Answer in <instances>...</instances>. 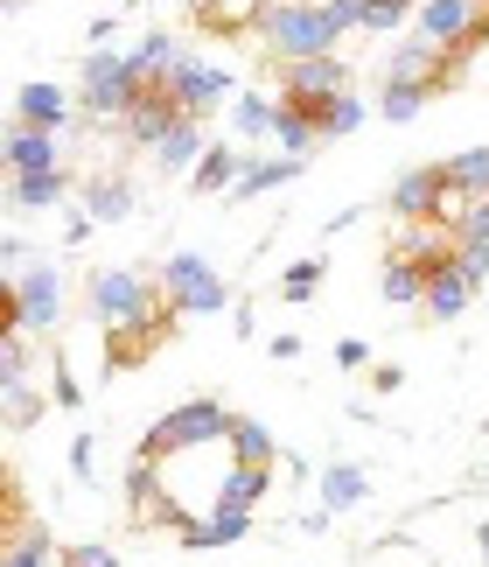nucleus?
<instances>
[{"mask_svg": "<svg viewBox=\"0 0 489 567\" xmlns=\"http://www.w3.org/2000/svg\"><path fill=\"white\" fill-rule=\"evenodd\" d=\"M350 29H364V0H280V8H266L259 42L280 63H301V56H336Z\"/></svg>", "mask_w": 489, "mask_h": 567, "instance_id": "1", "label": "nucleus"}, {"mask_svg": "<svg viewBox=\"0 0 489 567\" xmlns=\"http://www.w3.org/2000/svg\"><path fill=\"white\" fill-rule=\"evenodd\" d=\"M231 427H238V413L225 400H183L175 413H162L147 434H141V463H175V455H196V449H217V442H231Z\"/></svg>", "mask_w": 489, "mask_h": 567, "instance_id": "2", "label": "nucleus"}, {"mask_svg": "<svg viewBox=\"0 0 489 567\" xmlns=\"http://www.w3.org/2000/svg\"><path fill=\"white\" fill-rule=\"evenodd\" d=\"M141 99H147V84H141L126 50H92L77 63V113L84 120H119L126 126L141 113Z\"/></svg>", "mask_w": 489, "mask_h": 567, "instance_id": "3", "label": "nucleus"}, {"mask_svg": "<svg viewBox=\"0 0 489 567\" xmlns=\"http://www.w3.org/2000/svg\"><path fill=\"white\" fill-rule=\"evenodd\" d=\"M154 288H162V301L175 316H225V309H238L231 280L217 274L204 252H168L162 267H154Z\"/></svg>", "mask_w": 489, "mask_h": 567, "instance_id": "4", "label": "nucleus"}, {"mask_svg": "<svg viewBox=\"0 0 489 567\" xmlns=\"http://www.w3.org/2000/svg\"><path fill=\"white\" fill-rule=\"evenodd\" d=\"M0 309H8L0 330H56V322H63V274H56V259H35L21 280H0Z\"/></svg>", "mask_w": 489, "mask_h": 567, "instance_id": "5", "label": "nucleus"}, {"mask_svg": "<svg viewBox=\"0 0 489 567\" xmlns=\"http://www.w3.org/2000/svg\"><path fill=\"white\" fill-rule=\"evenodd\" d=\"M84 301H92V316L105 330H126V322H147L162 309V288H154L147 274H133V267H98L84 280Z\"/></svg>", "mask_w": 489, "mask_h": 567, "instance_id": "6", "label": "nucleus"}, {"mask_svg": "<svg viewBox=\"0 0 489 567\" xmlns=\"http://www.w3.org/2000/svg\"><path fill=\"white\" fill-rule=\"evenodd\" d=\"M168 99L183 105L189 120H210L217 105H238V78L225 63H204V56H183V71L168 78Z\"/></svg>", "mask_w": 489, "mask_h": 567, "instance_id": "7", "label": "nucleus"}, {"mask_svg": "<svg viewBox=\"0 0 489 567\" xmlns=\"http://www.w3.org/2000/svg\"><path fill=\"white\" fill-rule=\"evenodd\" d=\"M385 210L398 217V225H440V217H448V176H440V162L406 168V176L392 183Z\"/></svg>", "mask_w": 489, "mask_h": 567, "instance_id": "8", "label": "nucleus"}, {"mask_svg": "<svg viewBox=\"0 0 489 567\" xmlns=\"http://www.w3.org/2000/svg\"><path fill=\"white\" fill-rule=\"evenodd\" d=\"M8 113H14V126H35V134H71V126H77V113H71V92H63V84H50V78L21 84Z\"/></svg>", "mask_w": 489, "mask_h": 567, "instance_id": "9", "label": "nucleus"}, {"mask_svg": "<svg viewBox=\"0 0 489 567\" xmlns=\"http://www.w3.org/2000/svg\"><path fill=\"white\" fill-rule=\"evenodd\" d=\"M482 14H489V0H419V29L413 35H427L434 50H461Z\"/></svg>", "mask_w": 489, "mask_h": 567, "instance_id": "10", "label": "nucleus"}, {"mask_svg": "<svg viewBox=\"0 0 489 567\" xmlns=\"http://www.w3.org/2000/svg\"><path fill=\"white\" fill-rule=\"evenodd\" d=\"M336 92H350V63L343 56L280 63V99H336Z\"/></svg>", "mask_w": 489, "mask_h": 567, "instance_id": "11", "label": "nucleus"}, {"mask_svg": "<svg viewBox=\"0 0 489 567\" xmlns=\"http://www.w3.org/2000/svg\"><path fill=\"white\" fill-rule=\"evenodd\" d=\"M259 21H266V0H189V29H204L217 42L259 35Z\"/></svg>", "mask_w": 489, "mask_h": 567, "instance_id": "12", "label": "nucleus"}, {"mask_svg": "<svg viewBox=\"0 0 489 567\" xmlns=\"http://www.w3.org/2000/svg\"><path fill=\"white\" fill-rule=\"evenodd\" d=\"M0 162H8V176H50V168H63V134L8 126V141H0Z\"/></svg>", "mask_w": 489, "mask_h": 567, "instance_id": "13", "label": "nucleus"}, {"mask_svg": "<svg viewBox=\"0 0 489 567\" xmlns=\"http://www.w3.org/2000/svg\"><path fill=\"white\" fill-rule=\"evenodd\" d=\"M419 309H427V322H461L476 309V280L455 267V259H440V267H427V301H419Z\"/></svg>", "mask_w": 489, "mask_h": 567, "instance_id": "14", "label": "nucleus"}, {"mask_svg": "<svg viewBox=\"0 0 489 567\" xmlns=\"http://www.w3.org/2000/svg\"><path fill=\"white\" fill-rule=\"evenodd\" d=\"M440 63H448V50H434L427 35H406L385 63H377V84H427V92H434Z\"/></svg>", "mask_w": 489, "mask_h": 567, "instance_id": "15", "label": "nucleus"}, {"mask_svg": "<svg viewBox=\"0 0 489 567\" xmlns=\"http://www.w3.org/2000/svg\"><path fill=\"white\" fill-rule=\"evenodd\" d=\"M210 155V134H204V120H175L168 134H162V147H154V168H162V176H196V162Z\"/></svg>", "mask_w": 489, "mask_h": 567, "instance_id": "16", "label": "nucleus"}, {"mask_svg": "<svg viewBox=\"0 0 489 567\" xmlns=\"http://www.w3.org/2000/svg\"><path fill=\"white\" fill-rule=\"evenodd\" d=\"M287 105H301V113L315 120V134H322V141H350V134H357V126L371 120L357 92H336V99H287Z\"/></svg>", "mask_w": 489, "mask_h": 567, "instance_id": "17", "label": "nucleus"}, {"mask_svg": "<svg viewBox=\"0 0 489 567\" xmlns=\"http://www.w3.org/2000/svg\"><path fill=\"white\" fill-rule=\"evenodd\" d=\"M126 56H133V71H141L147 92H168V78L183 71V50H175V35H168V29H147Z\"/></svg>", "mask_w": 489, "mask_h": 567, "instance_id": "18", "label": "nucleus"}, {"mask_svg": "<svg viewBox=\"0 0 489 567\" xmlns=\"http://www.w3.org/2000/svg\"><path fill=\"white\" fill-rule=\"evenodd\" d=\"M245 533H252V512H204V518H189L175 539H183L189 554H210V547H238Z\"/></svg>", "mask_w": 489, "mask_h": 567, "instance_id": "19", "label": "nucleus"}, {"mask_svg": "<svg viewBox=\"0 0 489 567\" xmlns=\"http://www.w3.org/2000/svg\"><path fill=\"white\" fill-rule=\"evenodd\" d=\"M0 567H63V547L50 539L42 518H21V526H8V554H0Z\"/></svg>", "mask_w": 489, "mask_h": 567, "instance_id": "20", "label": "nucleus"}, {"mask_svg": "<svg viewBox=\"0 0 489 567\" xmlns=\"http://www.w3.org/2000/svg\"><path fill=\"white\" fill-rule=\"evenodd\" d=\"M294 176H301V162H294V155H245V176H238V189H231V204L273 196V189H287Z\"/></svg>", "mask_w": 489, "mask_h": 567, "instance_id": "21", "label": "nucleus"}, {"mask_svg": "<svg viewBox=\"0 0 489 567\" xmlns=\"http://www.w3.org/2000/svg\"><path fill=\"white\" fill-rule=\"evenodd\" d=\"M77 210H92L98 225H119V217H133V183L126 176H84L77 183Z\"/></svg>", "mask_w": 489, "mask_h": 567, "instance_id": "22", "label": "nucleus"}, {"mask_svg": "<svg viewBox=\"0 0 489 567\" xmlns=\"http://www.w3.org/2000/svg\"><path fill=\"white\" fill-rule=\"evenodd\" d=\"M238 176H245V155H238L231 141H210V155L196 162L189 189H196V196H231V189H238Z\"/></svg>", "mask_w": 489, "mask_h": 567, "instance_id": "23", "label": "nucleus"}, {"mask_svg": "<svg viewBox=\"0 0 489 567\" xmlns=\"http://www.w3.org/2000/svg\"><path fill=\"white\" fill-rule=\"evenodd\" d=\"M175 120H183V105H175L168 92H147V99H141V113L126 120V141H133V147H147V155H154V147H162V134H168Z\"/></svg>", "mask_w": 489, "mask_h": 567, "instance_id": "24", "label": "nucleus"}, {"mask_svg": "<svg viewBox=\"0 0 489 567\" xmlns=\"http://www.w3.org/2000/svg\"><path fill=\"white\" fill-rule=\"evenodd\" d=\"M371 497V470L364 463H329L322 470V512H357Z\"/></svg>", "mask_w": 489, "mask_h": 567, "instance_id": "25", "label": "nucleus"}, {"mask_svg": "<svg viewBox=\"0 0 489 567\" xmlns=\"http://www.w3.org/2000/svg\"><path fill=\"white\" fill-rule=\"evenodd\" d=\"M71 189H77L71 168H50V176H14V183H8V204H14V210H56Z\"/></svg>", "mask_w": 489, "mask_h": 567, "instance_id": "26", "label": "nucleus"}, {"mask_svg": "<svg viewBox=\"0 0 489 567\" xmlns=\"http://www.w3.org/2000/svg\"><path fill=\"white\" fill-rule=\"evenodd\" d=\"M377 295H385L392 309H419V301H427V267H413V259H385V267H377Z\"/></svg>", "mask_w": 489, "mask_h": 567, "instance_id": "27", "label": "nucleus"}, {"mask_svg": "<svg viewBox=\"0 0 489 567\" xmlns=\"http://www.w3.org/2000/svg\"><path fill=\"white\" fill-rule=\"evenodd\" d=\"M440 176H448V196H489V147H461V155L440 162Z\"/></svg>", "mask_w": 489, "mask_h": 567, "instance_id": "28", "label": "nucleus"}, {"mask_svg": "<svg viewBox=\"0 0 489 567\" xmlns=\"http://www.w3.org/2000/svg\"><path fill=\"white\" fill-rule=\"evenodd\" d=\"M266 491H273V470H259V463H231L225 491H217V512H252Z\"/></svg>", "mask_w": 489, "mask_h": 567, "instance_id": "29", "label": "nucleus"}, {"mask_svg": "<svg viewBox=\"0 0 489 567\" xmlns=\"http://www.w3.org/2000/svg\"><path fill=\"white\" fill-rule=\"evenodd\" d=\"M273 147H280V155H294V162H308V155L322 147V134H315V120H308L301 105H287V99H280V126H273Z\"/></svg>", "mask_w": 489, "mask_h": 567, "instance_id": "30", "label": "nucleus"}, {"mask_svg": "<svg viewBox=\"0 0 489 567\" xmlns=\"http://www.w3.org/2000/svg\"><path fill=\"white\" fill-rule=\"evenodd\" d=\"M427 84H377V120L385 126H413L419 113H427Z\"/></svg>", "mask_w": 489, "mask_h": 567, "instance_id": "31", "label": "nucleus"}, {"mask_svg": "<svg viewBox=\"0 0 489 567\" xmlns=\"http://www.w3.org/2000/svg\"><path fill=\"white\" fill-rule=\"evenodd\" d=\"M231 126L245 141H266L280 126V99H266V92H238V105H231Z\"/></svg>", "mask_w": 489, "mask_h": 567, "instance_id": "32", "label": "nucleus"}, {"mask_svg": "<svg viewBox=\"0 0 489 567\" xmlns=\"http://www.w3.org/2000/svg\"><path fill=\"white\" fill-rule=\"evenodd\" d=\"M225 449H231V463H259V470H273V455H280V449H273V434H266L252 413H238V427H231V442H225Z\"/></svg>", "mask_w": 489, "mask_h": 567, "instance_id": "33", "label": "nucleus"}, {"mask_svg": "<svg viewBox=\"0 0 489 567\" xmlns=\"http://www.w3.org/2000/svg\"><path fill=\"white\" fill-rule=\"evenodd\" d=\"M322 274H329V259H294V267L280 274V288H273V295H280V301H308V295L322 288Z\"/></svg>", "mask_w": 489, "mask_h": 567, "instance_id": "34", "label": "nucleus"}, {"mask_svg": "<svg viewBox=\"0 0 489 567\" xmlns=\"http://www.w3.org/2000/svg\"><path fill=\"white\" fill-rule=\"evenodd\" d=\"M0 413H8V427H29L35 413H42V400L29 392V379H0Z\"/></svg>", "mask_w": 489, "mask_h": 567, "instance_id": "35", "label": "nucleus"}, {"mask_svg": "<svg viewBox=\"0 0 489 567\" xmlns=\"http://www.w3.org/2000/svg\"><path fill=\"white\" fill-rule=\"evenodd\" d=\"M406 14H419V0H364V29H371V35L406 29Z\"/></svg>", "mask_w": 489, "mask_h": 567, "instance_id": "36", "label": "nucleus"}, {"mask_svg": "<svg viewBox=\"0 0 489 567\" xmlns=\"http://www.w3.org/2000/svg\"><path fill=\"white\" fill-rule=\"evenodd\" d=\"M50 406H63V413H77L84 406V392H77V372H71V358H50Z\"/></svg>", "mask_w": 489, "mask_h": 567, "instance_id": "37", "label": "nucleus"}, {"mask_svg": "<svg viewBox=\"0 0 489 567\" xmlns=\"http://www.w3.org/2000/svg\"><path fill=\"white\" fill-rule=\"evenodd\" d=\"M455 267L482 288V280H489V246H482V238H455Z\"/></svg>", "mask_w": 489, "mask_h": 567, "instance_id": "38", "label": "nucleus"}, {"mask_svg": "<svg viewBox=\"0 0 489 567\" xmlns=\"http://www.w3.org/2000/svg\"><path fill=\"white\" fill-rule=\"evenodd\" d=\"M29 267H35L29 238H21V231H8V238H0V274H8V280H21V274H29Z\"/></svg>", "mask_w": 489, "mask_h": 567, "instance_id": "39", "label": "nucleus"}, {"mask_svg": "<svg viewBox=\"0 0 489 567\" xmlns=\"http://www.w3.org/2000/svg\"><path fill=\"white\" fill-rule=\"evenodd\" d=\"M364 567H434L419 547H406V539H392V547H371V560Z\"/></svg>", "mask_w": 489, "mask_h": 567, "instance_id": "40", "label": "nucleus"}, {"mask_svg": "<svg viewBox=\"0 0 489 567\" xmlns=\"http://www.w3.org/2000/svg\"><path fill=\"white\" fill-rule=\"evenodd\" d=\"M63 567H119V554L105 539H84V547H63Z\"/></svg>", "mask_w": 489, "mask_h": 567, "instance_id": "41", "label": "nucleus"}, {"mask_svg": "<svg viewBox=\"0 0 489 567\" xmlns=\"http://www.w3.org/2000/svg\"><path fill=\"white\" fill-rule=\"evenodd\" d=\"M71 476H77V484H98V442H92V434L71 442Z\"/></svg>", "mask_w": 489, "mask_h": 567, "instance_id": "42", "label": "nucleus"}, {"mask_svg": "<svg viewBox=\"0 0 489 567\" xmlns=\"http://www.w3.org/2000/svg\"><path fill=\"white\" fill-rule=\"evenodd\" d=\"M336 364H343V372H364V364H371V343L364 337H343L336 343Z\"/></svg>", "mask_w": 489, "mask_h": 567, "instance_id": "43", "label": "nucleus"}, {"mask_svg": "<svg viewBox=\"0 0 489 567\" xmlns=\"http://www.w3.org/2000/svg\"><path fill=\"white\" fill-rule=\"evenodd\" d=\"M371 385H377V400H385V392H398V385H406V372H398V364H377V372H371Z\"/></svg>", "mask_w": 489, "mask_h": 567, "instance_id": "44", "label": "nucleus"}, {"mask_svg": "<svg viewBox=\"0 0 489 567\" xmlns=\"http://www.w3.org/2000/svg\"><path fill=\"white\" fill-rule=\"evenodd\" d=\"M113 35H119V14H98L92 21V42H98V50H113Z\"/></svg>", "mask_w": 489, "mask_h": 567, "instance_id": "45", "label": "nucleus"}, {"mask_svg": "<svg viewBox=\"0 0 489 567\" xmlns=\"http://www.w3.org/2000/svg\"><path fill=\"white\" fill-rule=\"evenodd\" d=\"M231 330H238V337L259 330V309H252V301H238V309H231Z\"/></svg>", "mask_w": 489, "mask_h": 567, "instance_id": "46", "label": "nucleus"}, {"mask_svg": "<svg viewBox=\"0 0 489 567\" xmlns=\"http://www.w3.org/2000/svg\"><path fill=\"white\" fill-rule=\"evenodd\" d=\"M266 351H273V358H280V364H287V358H301V337H294V330H280V337H273V343H266Z\"/></svg>", "mask_w": 489, "mask_h": 567, "instance_id": "47", "label": "nucleus"}, {"mask_svg": "<svg viewBox=\"0 0 489 567\" xmlns=\"http://www.w3.org/2000/svg\"><path fill=\"white\" fill-rule=\"evenodd\" d=\"M476 547H482V560H489V526H476Z\"/></svg>", "mask_w": 489, "mask_h": 567, "instance_id": "48", "label": "nucleus"}]
</instances>
